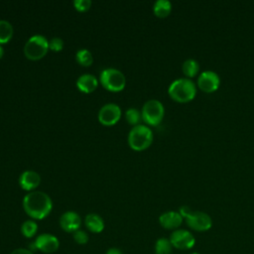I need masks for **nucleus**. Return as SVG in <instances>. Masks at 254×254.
<instances>
[{
    "label": "nucleus",
    "instance_id": "nucleus-5",
    "mask_svg": "<svg viewBox=\"0 0 254 254\" xmlns=\"http://www.w3.org/2000/svg\"><path fill=\"white\" fill-rule=\"evenodd\" d=\"M99 81L105 89L112 92H119L126 85V78L123 72L113 67L103 69L100 73Z\"/></svg>",
    "mask_w": 254,
    "mask_h": 254
},
{
    "label": "nucleus",
    "instance_id": "nucleus-8",
    "mask_svg": "<svg viewBox=\"0 0 254 254\" xmlns=\"http://www.w3.org/2000/svg\"><path fill=\"white\" fill-rule=\"evenodd\" d=\"M196 84L201 91L205 93H211L218 89L220 85V77L213 70H203L198 74Z\"/></svg>",
    "mask_w": 254,
    "mask_h": 254
},
{
    "label": "nucleus",
    "instance_id": "nucleus-25",
    "mask_svg": "<svg viewBox=\"0 0 254 254\" xmlns=\"http://www.w3.org/2000/svg\"><path fill=\"white\" fill-rule=\"evenodd\" d=\"M92 2L90 0H74L72 5L74 9L78 12H86L90 9Z\"/></svg>",
    "mask_w": 254,
    "mask_h": 254
},
{
    "label": "nucleus",
    "instance_id": "nucleus-16",
    "mask_svg": "<svg viewBox=\"0 0 254 254\" xmlns=\"http://www.w3.org/2000/svg\"><path fill=\"white\" fill-rule=\"evenodd\" d=\"M84 224L92 233H100L104 229V221L102 217L96 213H88L84 218Z\"/></svg>",
    "mask_w": 254,
    "mask_h": 254
},
{
    "label": "nucleus",
    "instance_id": "nucleus-19",
    "mask_svg": "<svg viewBox=\"0 0 254 254\" xmlns=\"http://www.w3.org/2000/svg\"><path fill=\"white\" fill-rule=\"evenodd\" d=\"M13 27L10 22L6 20H0V45L7 44L13 37Z\"/></svg>",
    "mask_w": 254,
    "mask_h": 254
},
{
    "label": "nucleus",
    "instance_id": "nucleus-28",
    "mask_svg": "<svg viewBox=\"0 0 254 254\" xmlns=\"http://www.w3.org/2000/svg\"><path fill=\"white\" fill-rule=\"evenodd\" d=\"M10 254H34V253L33 251L27 248H17V249H14Z\"/></svg>",
    "mask_w": 254,
    "mask_h": 254
},
{
    "label": "nucleus",
    "instance_id": "nucleus-10",
    "mask_svg": "<svg viewBox=\"0 0 254 254\" xmlns=\"http://www.w3.org/2000/svg\"><path fill=\"white\" fill-rule=\"evenodd\" d=\"M121 118V108L115 103L103 105L98 112V121L104 126L115 125Z\"/></svg>",
    "mask_w": 254,
    "mask_h": 254
},
{
    "label": "nucleus",
    "instance_id": "nucleus-20",
    "mask_svg": "<svg viewBox=\"0 0 254 254\" xmlns=\"http://www.w3.org/2000/svg\"><path fill=\"white\" fill-rule=\"evenodd\" d=\"M38 231V224L33 219H28L24 221L21 225V232L24 237L26 238H32L36 235Z\"/></svg>",
    "mask_w": 254,
    "mask_h": 254
},
{
    "label": "nucleus",
    "instance_id": "nucleus-15",
    "mask_svg": "<svg viewBox=\"0 0 254 254\" xmlns=\"http://www.w3.org/2000/svg\"><path fill=\"white\" fill-rule=\"evenodd\" d=\"M98 86V79L93 74H81L76 80V87L83 93H91Z\"/></svg>",
    "mask_w": 254,
    "mask_h": 254
},
{
    "label": "nucleus",
    "instance_id": "nucleus-6",
    "mask_svg": "<svg viewBox=\"0 0 254 254\" xmlns=\"http://www.w3.org/2000/svg\"><path fill=\"white\" fill-rule=\"evenodd\" d=\"M142 120L149 126H158L164 119L165 107L160 100L150 99L146 101L141 110Z\"/></svg>",
    "mask_w": 254,
    "mask_h": 254
},
{
    "label": "nucleus",
    "instance_id": "nucleus-17",
    "mask_svg": "<svg viewBox=\"0 0 254 254\" xmlns=\"http://www.w3.org/2000/svg\"><path fill=\"white\" fill-rule=\"evenodd\" d=\"M172 11V3L169 0H157L153 5V12L158 18H166Z\"/></svg>",
    "mask_w": 254,
    "mask_h": 254
},
{
    "label": "nucleus",
    "instance_id": "nucleus-1",
    "mask_svg": "<svg viewBox=\"0 0 254 254\" xmlns=\"http://www.w3.org/2000/svg\"><path fill=\"white\" fill-rule=\"evenodd\" d=\"M23 208L31 218L42 220L51 213L53 209V201L46 192L33 190L24 196Z\"/></svg>",
    "mask_w": 254,
    "mask_h": 254
},
{
    "label": "nucleus",
    "instance_id": "nucleus-7",
    "mask_svg": "<svg viewBox=\"0 0 254 254\" xmlns=\"http://www.w3.org/2000/svg\"><path fill=\"white\" fill-rule=\"evenodd\" d=\"M186 222L188 226L195 231H206L211 228L212 226V219L211 217L203 211L199 210H191L186 216Z\"/></svg>",
    "mask_w": 254,
    "mask_h": 254
},
{
    "label": "nucleus",
    "instance_id": "nucleus-31",
    "mask_svg": "<svg viewBox=\"0 0 254 254\" xmlns=\"http://www.w3.org/2000/svg\"><path fill=\"white\" fill-rule=\"evenodd\" d=\"M190 254H199V253H197V252H193V253H190Z\"/></svg>",
    "mask_w": 254,
    "mask_h": 254
},
{
    "label": "nucleus",
    "instance_id": "nucleus-13",
    "mask_svg": "<svg viewBox=\"0 0 254 254\" xmlns=\"http://www.w3.org/2000/svg\"><path fill=\"white\" fill-rule=\"evenodd\" d=\"M183 216L179 211L169 210L162 213L159 217V223L165 229H178L183 223Z\"/></svg>",
    "mask_w": 254,
    "mask_h": 254
},
{
    "label": "nucleus",
    "instance_id": "nucleus-2",
    "mask_svg": "<svg viewBox=\"0 0 254 254\" xmlns=\"http://www.w3.org/2000/svg\"><path fill=\"white\" fill-rule=\"evenodd\" d=\"M197 87L195 83L187 77H181L174 80L169 88L170 97L179 103H187L191 101L196 95Z\"/></svg>",
    "mask_w": 254,
    "mask_h": 254
},
{
    "label": "nucleus",
    "instance_id": "nucleus-4",
    "mask_svg": "<svg viewBox=\"0 0 254 254\" xmlns=\"http://www.w3.org/2000/svg\"><path fill=\"white\" fill-rule=\"evenodd\" d=\"M49 50V40L43 35H34L26 42L24 55L31 61H38L43 59Z\"/></svg>",
    "mask_w": 254,
    "mask_h": 254
},
{
    "label": "nucleus",
    "instance_id": "nucleus-3",
    "mask_svg": "<svg viewBox=\"0 0 254 254\" xmlns=\"http://www.w3.org/2000/svg\"><path fill=\"white\" fill-rule=\"evenodd\" d=\"M153 139V131L150 127L143 124L132 127L128 134V144L134 151L146 150L151 146Z\"/></svg>",
    "mask_w": 254,
    "mask_h": 254
},
{
    "label": "nucleus",
    "instance_id": "nucleus-26",
    "mask_svg": "<svg viewBox=\"0 0 254 254\" xmlns=\"http://www.w3.org/2000/svg\"><path fill=\"white\" fill-rule=\"evenodd\" d=\"M63 48H64V41L61 38L55 37L49 41V49L52 50L53 52H60L63 50Z\"/></svg>",
    "mask_w": 254,
    "mask_h": 254
},
{
    "label": "nucleus",
    "instance_id": "nucleus-24",
    "mask_svg": "<svg viewBox=\"0 0 254 254\" xmlns=\"http://www.w3.org/2000/svg\"><path fill=\"white\" fill-rule=\"evenodd\" d=\"M72 237H73L74 241H75L77 244H79V245H84V244H86V243L88 242V240H89L88 234H87L85 231L81 230V229H78V230H76L75 232H73V233H72Z\"/></svg>",
    "mask_w": 254,
    "mask_h": 254
},
{
    "label": "nucleus",
    "instance_id": "nucleus-29",
    "mask_svg": "<svg viewBox=\"0 0 254 254\" xmlns=\"http://www.w3.org/2000/svg\"><path fill=\"white\" fill-rule=\"evenodd\" d=\"M105 254H123L122 251L119 249V248H116V247H112V248H109Z\"/></svg>",
    "mask_w": 254,
    "mask_h": 254
},
{
    "label": "nucleus",
    "instance_id": "nucleus-22",
    "mask_svg": "<svg viewBox=\"0 0 254 254\" xmlns=\"http://www.w3.org/2000/svg\"><path fill=\"white\" fill-rule=\"evenodd\" d=\"M173 250V245L170 239L162 237L156 241L155 253L156 254H171Z\"/></svg>",
    "mask_w": 254,
    "mask_h": 254
},
{
    "label": "nucleus",
    "instance_id": "nucleus-21",
    "mask_svg": "<svg viewBox=\"0 0 254 254\" xmlns=\"http://www.w3.org/2000/svg\"><path fill=\"white\" fill-rule=\"evenodd\" d=\"M75 60L82 66H90L93 63L92 54L86 49L78 50L75 54Z\"/></svg>",
    "mask_w": 254,
    "mask_h": 254
},
{
    "label": "nucleus",
    "instance_id": "nucleus-14",
    "mask_svg": "<svg viewBox=\"0 0 254 254\" xmlns=\"http://www.w3.org/2000/svg\"><path fill=\"white\" fill-rule=\"evenodd\" d=\"M41 183L40 175L35 171H25L20 175L19 185L24 190L33 191L36 190Z\"/></svg>",
    "mask_w": 254,
    "mask_h": 254
},
{
    "label": "nucleus",
    "instance_id": "nucleus-12",
    "mask_svg": "<svg viewBox=\"0 0 254 254\" xmlns=\"http://www.w3.org/2000/svg\"><path fill=\"white\" fill-rule=\"evenodd\" d=\"M61 228L68 233H73L81 226V217L75 211L68 210L64 212L60 217Z\"/></svg>",
    "mask_w": 254,
    "mask_h": 254
},
{
    "label": "nucleus",
    "instance_id": "nucleus-11",
    "mask_svg": "<svg viewBox=\"0 0 254 254\" xmlns=\"http://www.w3.org/2000/svg\"><path fill=\"white\" fill-rule=\"evenodd\" d=\"M36 249L44 253H54L60 247V241L57 236L51 233L40 234L34 241Z\"/></svg>",
    "mask_w": 254,
    "mask_h": 254
},
{
    "label": "nucleus",
    "instance_id": "nucleus-30",
    "mask_svg": "<svg viewBox=\"0 0 254 254\" xmlns=\"http://www.w3.org/2000/svg\"><path fill=\"white\" fill-rule=\"evenodd\" d=\"M3 55H4V50H3V48H2V46L0 45V59H2V57H3Z\"/></svg>",
    "mask_w": 254,
    "mask_h": 254
},
{
    "label": "nucleus",
    "instance_id": "nucleus-23",
    "mask_svg": "<svg viewBox=\"0 0 254 254\" xmlns=\"http://www.w3.org/2000/svg\"><path fill=\"white\" fill-rule=\"evenodd\" d=\"M125 118L130 125L137 126L142 120V114L137 108H129L125 112Z\"/></svg>",
    "mask_w": 254,
    "mask_h": 254
},
{
    "label": "nucleus",
    "instance_id": "nucleus-18",
    "mask_svg": "<svg viewBox=\"0 0 254 254\" xmlns=\"http://www.w3.org/2000/svg\"><path fill=\"white\" fill-rule=\"evenodd\" d=\"M182 70L187 78H192L198 74L199 64L194 59H187L182 65Z\"/></svg>",
    "mask_w": 254,
    "mask_h": 254
},
{
    "label": "nucleus",
    "instance_id": "nucleus-9",
    "mask_svg": "<svg viewBox=\"0 0 254 254\" xmlns=\"http://www.w3.org/2000/svg\"><path fill=\"white\" fill-rule=\"evenodd\" d=\"M170 241L173 247L179 250H189L194 246L195 239L193 235L186 229H176L170 236Z\"/></svg>",
    "mask_w": 254,
    "mask_h": 254
},
{
    "label": "nucleus",
    "instance_id": "nucleus-27",
    "mask_svg": "<svg viewBox=\"0 0 254 254\" xmlns=\"http://www.w3.org/2000/svg\"><path fill=\"white\" fill-rule=\"evenodd\" d=\"M190 211H191V209H190V206H188V205H182V206L180 207V209H179V212H180V214L183 216V218H186V216H187Z\"/></svg>",
    "mask_w": 254,
    "mask_h": 254
}]
</instances>
